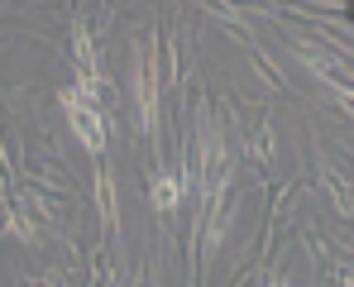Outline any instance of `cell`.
Returning a JSON list of instances; mask_svg holds the SVG:
<instances>
[{
  "label": "cell",
  "instance_id": "cell-2",
  "mask_svg": "<svg viewBox=\"0 0 354 287\" xmlns=\"http://www.w3.org/2000/svg\"><path fill=\"white\" fill-rule=\"evenodd\" d=\"M139 101H144V124H153L158 120V106H153V67L144 62V72H139Z\"/></svg>",
  "mask_w": 354,
  "mask_h": 287
},
{
  "label": "cell",
  "instance_id": "cell-1",
  "mask_svg": "<svg viewBox=\"0 0 354 287\" xmlns=\"http://www.w3.org/2000/svg\"><path fill=\"white\" fill-rule=\"evenodd\" d=\"M62 111H67V124H72V134L91 149V154H101L106 149V120H101V111H96V86H67L58 96Z\"/></svg>",
  "mask_w": 354,
  "mask_h": 287
},
{
  "label": "cell",
  "instance_id": "cell-3",
  "mask_svg": "<svg viewBox=\"0 0 354 287\" xmlns=\"http://www.w3.org/2000/svg\"><path fill=\"white\" fill-rule=\"evenodd\" d=\"M153 206H158V211H173L177 206V182L173 177H153Z\"/></svg>",
  "mask_w": 354,
  "mask_h": 287
}]
</instances>
